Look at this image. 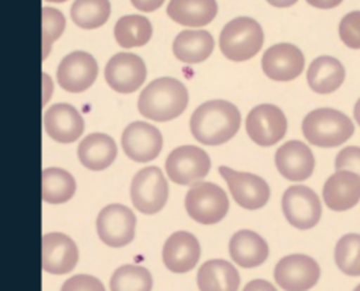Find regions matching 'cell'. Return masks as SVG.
I'll return each instance as SVG.
<instances>
[{"instance_id":"obj_1","label":"cell","mask_w":360,"mask_h":291,"mask_svg":"<svg viewBox=\"0 0 360 291\" xmlns=\"http://www.w3.org/2000/svg\"><path fill=\"white\" fill-rule=\"evenodd\" d=\"M241 124L240 111L227 101H210L196 108L191 118L193 137L207 146H218L231 140Z\"/></svg>"},{"instance_id":"obj_2","label":"cell","mask_w":360,"mask_h":291,"mask_svg":"<svg viewBox=\"0 0 360 291\" xmlns=\"http://www.w3.org/2000/svg\"><path fill=\"white\" fill-rule=\"evenodd\" d=\"M189 102L186 86L173 78L151 82L139 98L140 114L153 121H170L182 116Z\"/></svg>"},{"instance_id":"obj_3","label":"cell","mask_w":360,"mask_h":291,"mask_svg":"<svg viewBox=\"0 0 360 291\" xmlns=\"http://www.w3.org/2000/svg\"><path fill=\"white\" fill-rule=\"evenodd\" d=\"M302 132L305 140L319 147H337L346 143L354 132L352 120L331 108L314 109L304 118Z\"/></svg>"},{"instance_id":"obj_4","label":"cell","mask_w":360,"mask_h":291,"mask_svg":"<svg viewBox=\"0 0 360 291\" xmlns=\"http://www.w3.org/2000/svg\"><path fill=\"white\" fill-rule=\"evenodd\" d=\"M264 34L256 19L240 16L230 20L219 35L221 53L231 61L253 58L263 47Z\"/></svg>"},{"instance_id":"obj_5","label":"cell","mask_w":360,"mask_h":291,"mask_svg":"<svg viewBox=\"0 0 360 291\" xmlns=\"http://www.w3.org/2000/svg\"><path fill=\"white\" fill-rule=\"evenodd\" d=\"M185 207L191 218L200 225H215L227 216L230 201L217 184L195 182L186 194Z\"/></svg>"},{"instance_id":"obj_6","label":"cell","mask_w":360,"mask_h":291,"mask_svg":"<svg viewBox=\"0 0 360 291\" xmlns=\"http://www.w3.org/2000/svg\"><path fill=\"white\" fill-rule=\"evenodd\" d=\"M169 185L163 172L155 168H144L134 176L131 199L134 207L144 214H155L166 206Z\"/></svg>"},{"instance_id":"obj_7","label":"cell","mask_w":360,"mask_h":291,"mask_svg":"<svg viewBox=\"0 0 360 291\" xmlns=\"http://www.w3.org/2000/svg\"><path fill=\"white\" fill-rule=\"evenodd\" d=\"M211 169L207 151L196 146L174 149L166 161V172L174 184L191 185L204 179Z\"/></svg>"},{"instance_id":"obj_8","label":"cell","mask_w":360,"mask_h":291,"mask_svg":"<svg viewBox=\"0 0 360 291\" xmlns=\"http://www.w3.org/2000/svg\"><path fill=\"white\" fill-rule=\"evenodd\" d=\"M282 210L290 225L301 230H308L317 226L323 213L319 195L302 185L290 187L285 191Z\"/></svg>"},{"instance_id":"obj_9","label":"cell","mask_w":360,"mask_h":291,"mask_svg":"<svg viewBox=\"0 0 360 291\" xmlns=\"http://www.w3.org/2000/svg\"><path fill=\"white\" fill-rule=\"evenodd\" d=\"M245 130L256 144L269 147L285 137L288 121L281 108L263 104L250 111L245 120Z\"/></svg>"},{"instance_id":"obj_10","label":"cell","mask_w":360,"mask_h":291,"mask_svg":"<svg viewBox=\"0 0 360 291\" xmlns=\"http://www.w3.org/2000/svg\"><path fill=\"white\" fill-rule=\"evenodd\" d=\"M219 173L227 182L236 203L245 210H259L267 204L270 188L263 178L219 166Z\"/></svg>"},{"instance_id":"obj_11","label":"cell","mask_w":360,"mask_h":291,"mask_svg":"<svg viewBox=\"0 0 360 291\" xmlns=\"http://www.w3.org/2000/svg\"><path fill=\"white\" fill-rule=\"evenodd\" d=\"M135 214L122 204L105 207L96 220V229L101 240L110 248H122L131 243L135 235Z\"/></svg>"},{"instance_id":"obj_12","label":"cell","mask_w":360,"mask_h":291,"mask_svg":"<svg viewBox=\"0 0 360 291\" xmlns=\"http://www.w3.org/2000/svg\"><path fill=\"white\" fill-rule=\"evenodd\" d=\"M147 76L143 58L131 53H118L105 67V80L118 94H132L140 89Z\"/></svg>"},{"instance_id":"obj_13","label":"cell","mask_w":360,"mask_h":291,"mask_svg":"<svg viewBox=\"0 0 360 291\" xmlns=\"http://www.w3.org/2000/svg\"><path fill=\"white\" fill-rule=\"evenodd\" d=\"M122 149L131 161L147 163L160 154L163 136L151 124L135 121L122 132Z\"/></svg>"},{"instance_id":"obj_14","label":"cell","mask_w":360,"mask_h":291,"mask_svg":"<svg viewBox=\"0 0 360 291\" xmlns=\"http://www.w3.org/2000/svg\"><path fill=\"white\" fill-rule=\"evenodd\" d=\"M98 76V63L84 51L65 56L57 69V82L70 94H80L92 86Z\"/></svg>"},{"instance_id":"obj_15","label":"cell","mask_w":360,"mask_h":291,"mask_svg":"<svg viewBox=\"0 0 360 291\" xmlns=\"http://www.w3.org/2000/svg\"><path fill=\"white\" fill-rule=\"evenodd\" d=\"M275 280L286 291H305L320 280V266L307 255H289L278 262Z\"/></svg>"},{"instance_id":"obj_16","label":"cell","mask_w":360,"mask_h":291,"mask_svg":"<svg viewBox=\"0 0 360 291\" xmlns=\"http://www.w3.org/2000/svg\"><path fill=\"white\" fill-rule=\"evenodd\" d=\"M305 66L302 51L292 46V44L282 42L266 50L262 58V67L264 75L276 82H289L297 79Z\"/></svg>"},{"instance_id":"obj_17","label":"cell","mask_w":360,"mask_h":291,"mask_svg":"<svg viewBox=\"0 0 360 291\" xmlns=\"http://www.w3.org/2000/svg\"><path fill=\"white\" fill-rule=\"evenodd\" d=\"M79 249L73 239L63 233H49L42 237V270L61 275L75 270Z\"/></svg>"},{"instance_id":"obj_18","label":"cell","mask_w":360,"mask_h":291,"mask_svg":"<svg viewBox=\"0 0 360 291\" xmlns=\"http://www.w3.org/2000/svg\"><path fill=\"white\" fill-rule=\"evenodd\" d=\"M275 163L279 173L289 181H305L315 168L311 149L298 140H292L279 147L275 154Z\"/></svg>"},{"instance_id":"obj_19","label":"cell","mask_w":360,"mask_h":291,"mask_svg":"<svg viewBox=\"0 0 360 291\" xmlns=\"http://www.w3.org/2000/svg\"><path fill=\"white\" fill-rule=\"evenodd\" d=\"M44 127L53 140L58 143H73L83 134L84 121L75 106L57 104L45 113Z\"/></svg>"},{"instance_id":"obj_20","label":"cell","mask_w":360,"mask_h":291,"mask_svg":"<svg viewBox=\"0 0 360 291\" xmlns=\"http://www.w3.org/2000/svg\"><path fill=\"white\" fill-rule=\"evenodd\" d=\"M200 258V244L188 232L173 233L163 246V262L172 273L184 274L196 266Z\"/></svg>"},{"instance_id":"obj_21","label":"cell","mask_w":360,"mask_h":291,"mask_svg":"<svg viewBox=\"0 0 360 291\" xmlns=\"http://www.w3.org/2000/svg\"><path fill=\"white\" fill-rule=\"evenodd\" d=\"M326 206L334 211L353 209L360 201V176L350 171H337L323 188Z\"/></svg>"},{"instance_id":"obj_22","label":"cell","mask_w":360,"mask_h":291,"mask_svg":"<svg viewBox=\"0 0 360 291\" xmlns=\"http://www.w3.org/2000/svg\"><path fill=\"white\" fill-rule=\"evenodd\" d=\"M117 144L103 132L89 134L77 149L79 161L90 171H103L117 159Z\"/></svg>"},{"instance_id":"obj_23","label":"cell","mask_w":360,"mask_h":291,"mask_svg":"<svg viewBox=\"0 0 360 291\" xmlns=\"http://www.w3.org/2000/svg\"><path fill=\"white\" fill-rule=\"evenodd\" d=\"M346 78V70L343 64L330 56H321L315 58L307 73V80L309 87L315 94H333L342 86Z\"/></svg>"},{"instance_id":"obj_24","label":"cell","mask_w":360,"mask_h":291,"mask_svg":"<svg viewBox=\"0 0 360 291\" xmlns=\"http://www.w3.org/2000/svg\"><path fill=\"white\" fill-rule=\"evenodd\" d=\"M215 41L208 31L186 30L180 32L173 42L174 57L186 64H196L210 58Z\"/></svg>"},{"instance_id":"obj_25","label":"cell","mask_w":360,"mask_h":291,"mask_svg":"<svg viewBox=\"0 0 360 291\" xmlns=\"http://www.w3.org/2000/svg\"><path fill=\"white\" fill-rule=\"evenodd\" d=\"M215 0H170L167 15L179 25L205 27L217 16Z\"/></svg>"},{"instance_id":"obj_26","label":"cell","mask_w":360,"mask_h":291,"mask_svg":"<svg viewBox=\"0 0 360 291\" xmlns=\"http://www.w3.org/2000/svg\"><path fill=\"white\" fill-rule=\"evenodd\" d=\"M230 255L243 268H256L269 256L266 240L252 230H240L230 240Z\"/></svg>"},{"instance_id":"obj_27","label":"cell","mask_w":360,"mask_h":291,"mask_svg":"<svg viewBox=\"0 0 360 291\" xmlns=\"http://www.w3.org/2000/svg\"><path fill=\"white\" fill-rule=\"evenodd\" d=\"M240 274L236 268L224 259L205 262L198 271V288L200 291H237Z\"/></svg>"},{"instance_id":"obj_28","label":"cell","mask_w":360,"mask_h":291,"mask_svg":"<svg viewBox=\"0 0 360 291\" xmlns=\"http://www.w3.org/2000/svg\"><path fill=\"white\" fill-rule=\"evenodd\" d=\"M114 35L122 49L143 47L153 37V25L141 15L122 16L115 24Z\"/></svg>"},{"instance_id":"obj_29","label":"cell","mask_w":360,"mask_h":291,"mask_svg":"<svg viewBox=\"0 0 360 291\" xmlns=\"http://www.w3.org/2000/svg\"><path fill=\"white\" fill-rule=\"evenodd\" d=\"M76 192L75 178L60 168H49L42 172V199L50 204H63Z\"/></svg>"},{"instance_id":"obj_30","label":"cell","mask_w":360,"mask_h":291,"mask_svg":"<svg viewBox=\"0 0 360 291\" xmlns=\"http://www.w3.org/2000/svg\"><path fill=\"white\" fill-rule=\"evenodd\" d=\"M72 19L83 30H95L106 24L110 15L109 0H75Z\"/></svg>"},{"instance_id":"obj_31","label":"cell","mask_w":360,"mask_h":291,"mask_svg":"<svg viewBox=\"0 0 360 291\" xmlns=\"http://www.w3.org/2000/svg\"><path fill=\"white\" fill-rule=\"evenodd\" d=\"M151 287V274L144 266L124 265L110 278L112 291H148Z\"/></svg>"},{"instance_id":"obj_32","label":"cell","mask_w":360,"mask_h":291,"mask_svg":"<svg viewBox=\"0 0 360 291\" xmlns=\"http://www.w3.org/2000/svg\"><path fill=\"white\" fill-rule=\"evenodd\" d=\"M334 259L342 273L360 277V235L350 233L337 242Z\"/></svg>"},{"instance_id":"obj_33","label":"cell","mask_w":360,"mask_h":291,"mask_svg":"<svg viewBox=\"0 0 360 291\" xmlns=\"http://www.w3.org/2000/svg\"><path fill=\"white\" fill-rule=\"evenodd\" d=\"M65 28L64 15L54 8H42V58L50 54L51 46L58 39Z\"/></svg>"},{"instance_id":"obj_34","label":"cell","mask_w":360,"mask_h":291,"mask_svg":"<svg viewBox=\"0 0 360 291\" xmlns=\"http://www.w3.org/2000/svg\"><path fill=\"white\" fill-rule=\"evenodd\" d=\"M339 34L349 49L360 50V11L350 12L342 19Z\"/></svg>"},{"instance_id":"obj_35","label":"cell","mask_w":360,"mask_h":291,"mask_svg":"<svg viewBox=\"0 0 360 291\" xmlns=\"http://www.w3.org/2000/svg\"><path fill=\"white\" fill-rule=\"evenodd\" d=\"M337 171H350L360 176V147L352 146L343 149L335 158Z\"/></svg>"},{"instance_id":"obj_36","label":"cell","mask_w":360,"mask_h":291,"mask_svg":"<svg viewBox=\"0 0 360 291\" xmlns=\"http://www.w3.org/2000/svg\"><path fill=\"white\" fill-rule=\"evenodd\" d=\"M63 291H103V284L90 275H75L67 280L63 287Z\"/></svg>"},{"instance_id":"obj_37","label":"cell","mask_w":360,"mask_h":291,"mask_svg":"<svg viewBox=\"0 0 360 291\" xmlns=\"http://www.w3.org/2000/svg\"><path fill=\"white\" fill-rule=\"evenodd\" d=\"M131 4L141 12H154L165 4V0H131Z\"/></svg>"},{"instance_id":"obj_38","label":"cell","mask_w":360,"mask_h":291,"mask_svg":"<svg viewBox=\"0 0 360 291\" xmlns=\"http://www.w3.org/2000/svg\"><path fill=\"white\" fill-rule=\"evenodd\" d=\"M245 291H275V285H272L270 283L264 281V280H256L247 284L244 287Z\"/></svg>"},{"instance_id":"obj_39","label":"cell","mask_w":360,"mask_h":291,"mask_svg":"<svg viewBox=\"0 0 360 291\" xmlns=\"http://www.w3.org/2000/svg\"><path fill=\"white\" fill-rule=\"evenodd\" d=\"M307 2L317 9H333L339 6L343 0H307Z\"/></svg>"},{"instance_id":"obj_40","label":"cell","mask_w":360,"mask_h":291,"mask_svg":"<svg viewBox=\"0 0 360 291\" xmlns=\"http://www.w3.org/2000/svg\"><path fill=\"white\" fill-rule=\"evenodd\" d=\"M42 80H44V105L47 104L51 98V94H53V82H51V78L49 75H42Z\"/></svg>"},{"instance_id":"obj_41","label":"cell","mask_w":360,"mask_h":291,"mask_svg":"<svg viewBox=\"0 0 360 291\" xmlns=\"http://www.w3.org/2000/svg\"><path fill=\"white\" fill-rule=\"evenodd\" d=\"M298 0H267V4H270L275 8H289L292 5H295Z\"/></svg>"},{"instance_id":"obj_42","label":"cell","mask_w":360,"mask_h":291,"mask_svg":"<svg viewBox=\"0 0 360 291\" xmlns=\"http://www.w3.org/2000/svg\"><path fill=\"white\" fill-rule=\"evenodd\" d=\"M354 120L357 121V124L360 125V99L356 102L354 105Z\"/></svg>"},{"instance_id":"obj_43","label":"cell","mask_w":360,"mask_h":291,"mask_svg":"<svg viewBox=\"0 0 360 291\" xmlns=\"http://www.w3.org/2000/svg\"><path fill=\"white\" fill-rule=\"evenodd\" d=\"M47 2H53V4H63L65 0H47Z\"/></svg>"},{"instance_id":"obj_44","label":"cell","mask_w":360,"mask_h":291,"mask_svg":"<svg viewBox=\"0 0 360 291\" xmlns=\"http://www.w3.org/2000/svg\"><path fill=\"white\" fill-rule=\"evenodd\" d=\"M356 291H360V285H357V287H356Z\"/></svg>"}]
</instances>
